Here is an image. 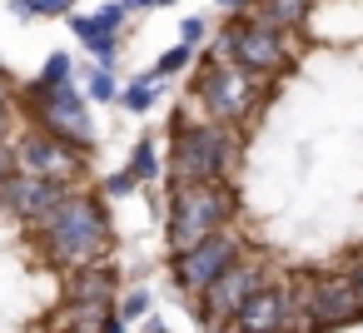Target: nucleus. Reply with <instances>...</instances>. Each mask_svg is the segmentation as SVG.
Returning a JSON list of instances; mask_svg holds the SVG:
<instances>
[{"label":"nucleus","mask_w":363,"mask_h":333,"mask_svg":"<svg viewBox=\"0 0 363 333\" xmlns=\"http://www.w3.org/2000/svg\"><path fill=\"white\" fill-rule=\"evenodd\" d=\"M219 6H239V0H219Z\"/></svg>","instance_id":"30"},{"label":"nucleus","mask_w":363,"mask_h":333,"mask_svg":"<svg viewBox=\"0 0 363 333\" xmlns=\"http://www.w3.org/2000/svg\"><path fill=\"white\" fill-rule=\"evenodd\" d=\"M284 313H289V293H284V288H264V293L239 313V323H244L249 333H269V328H284Z\"/></svg>","instance_id":"12"},{"label":"nucleus","mask_w":363,"mask_h":333,"mask_svg":"<svg viewBox=\"0 0 363 333\" xmlns=\"http://www.w3.org/2000/svg\"><path fill=\"white\" fill-rule=\"evenodd\" d=\"M105 333H125V323H120V318H110V323H105Z\"/></svg>","instance_id":"25"},{"label":"nucleus","mask_w":363,"mask_h":333,"mask_svg":"<svg viewBox=\"0 0 363 333\" xmlns=\"http://www.w3.org/2000/svg\"><path fill=\"white\" fill-rule=\"evenodd\" d=\"M353 288H358V298H363V264H358V273H353Z\"/></svg>","instance_id":"26"},{"label":"nucleus","mask_w":363,"mask_h":333,"mask_svg":"<svg viewBox=\"0 0 363 333\" xmlns=\"http://www.w3.org/2000/svg\"><path fill=\"white\" fill-rule=\"evenodd\" d=\"M70 333H75V328H70Z\"/></svg>","instance_id":"31"},{"label":"nucleus","mask_w":363,"mask_h":333,"mask_svg":"<svg viewBox=\"0 0 363 333\" xmlns=\"http://www.w3.org/2000/svg\"><path fill=\"white\" fill-rule=\"evenodd\" d=\"M179 35H184V45H194V40L204 35V26H199V21H184V26H179Z\"/></svg>","instance_id":"23"},{"label":"nucleus","mask_w":363,"mask_h":333,"mask_svg":"<svg viewBox=\"0 0 363 333\" xmlns=\"http://www.w3.org/2000/svg\"><path fill=\"white\" fill-rule=\"evenodd\" d=\"M11 169H16V159L0 149V189H11Z\"/></svg>","instance_id":"22"},{"label":"nucleus","mask_w":363,"mask_h":333,"mask_svg":"<svg viewBox=\"0 0 363 333\" xmlns=\"http://www.w3.org/2000/svg\"><path fill=\"white\" fill-rule=\"evenodd\" d=\"M150 333H164V328H160V318H155V323H150Z\"/></svg>","instance_id":"29"},{"label":"nucleus","mask_w":363,"mask_h":333,"mask_svg":"<svg viewBox=\"0 0 363 333\" xmlns=\"http://www.w3.org/2000/svg\"><path fill=\"white\" fill-rule=\"evenodd\" d=\"M150 85H155V80H150V75H140V80H135V85L125 90V105H130L135 115H145V110L155 105V90H150Z\"/></svg>","instance_id":"17"},{"label":"nucleus","mask_w":363,"mask_h":333,"mask_svg":"<svg viewBox=\"0 0 363 333\" xmlns=\"http://www.w3.org/2000/svg\"><path fill=\"white\" fill-rule=\"evenodd\" d=\"M224 219H229V194L219 184H179L174 209H169V244L184 254V249L214 239Z\"/></svg>","instance_id":"2"},{"label":"nucleus","mask_w":363,"mask_h":333,"mask_svg":"<svg viewBox=\"0 0 363 333\" xmlns=\"http://www.w3.org/2000/svg\"><path fill=\"white\" fill-rule=\"evenodd\" d=\"M90 95H95V100H115L120 90H115V80H110L105 70H95V75H90Z\"/></svg>","instance_id":"19"},{"label":"nucleus","mask_w":363,"mask_h":333,"mask_svg":"<svg viewBox=\"0 0 363 333\" xmlns=\"http://www.w3.org/2000/svg\"><path fill=\"white\" fill-rule=\"evenodd\" d=\"M303 11H308V0H264L259 21L279 30V26H294V21H303Z\"/></svg>","instance_id":"14"},{"label":"nucleus","mask_w":363,"mask_h":333,"mask_svg":"<svg viewBox=\"0 0 363 333\" xmlns=\"http://www.w3.org/2000/svg\"><path fill=\"white\" fill-rule=\"evenodd\" d=\"M308 313H313V323H348L363 313V298H358L353 278H323L308 298Z\"/></svg>","instance_id":"11"},{"label":"nucleus","mask_w":363,"mask_h":333,"mask_svg":"<svg viewBox=\"0 0 363 333\" xmlns=\"http://www.w3.org/2000/svg\"><path fill=\"white\" fill-rule=\"evenodd\" d=\"M0 135H6V105H0Z\"/></svg>","instance_id":"28"},{"label":"nucleus","mask_w":363,"mask_h":333,"mask_svg":"<svg viewBox=\"0 0 363 333\" xmlns=\"http://www.w3.org/2000/svg\"><path fill=\"white\" fill-rule=\"evenodd\" d=\"M249 100H254V90H249V70L224 65V70H214V75L204 80V105H209V115H219V120L244 115Z\"/></svg>","instance_id":"9"},{"label":"nucleus","mask_w":363,"mask_h":333,"mask_svg":"<svg viewBox=\"0 0 363 333\" xmlns=\"http://www.w3.org/2000/svg\"><path fill=\"white\" fill-rule=\"evenodd\" d=\"M125 6H164V0H125Z\"/></svg>","instance_id":"27"},{"label":"nucleus","mask_w":363,"mask_h":333,"mask_svg":"<svg viewBox=\"0 0 363 333\" xmlns=\"http://www.w3.org/2000/svg\"><path fill=\"white\" fill-rule=\"evenodd\" d=\"M16 16H65L75 0H11Z\"/></svg>","instance_id":"16"},{"label":"nucleus","mask_w":363,"mask_h":333,"mask_svg":"<svg viewBox=\"0 0 363 333\" xmlns=\"http://www.w3.org/2000/svg\"><path fill=\"white\" fill-rule=\"evenodd\" d=\"M239 264V244L229 239V234H214V239H204V244H194V249H184L179 254V264H174V273H179V283L184 288H214L229 269Z\"/></svg>","instance_id":"4"},{"label":"nucleus","mask_w":363,"mask_h":333,"mask_svg":"<svg viewBox=\"0 0 363 333\" xmlns=\"http://www.w3.org/2000/svg\"><path fill=\"white\" fill-rule=\"evenodd\" d=\"M145 303H150V298H145V293H130V298H125V313H130V318H135V313H145Z\"/></svg>","instance_id":"24"},{"label":"nucleus","mask_w":363,"mask_h":333,"mask_svg":"<svg viewBox=\"0 0 363 333\" xmlns=\"http://www.w3.org/2000/svg\"><path fill=\"white\" fill-rule=\"evenodd\" d=\"M259 293H264V273L249 269V264H234L204 298H209V313H214V318H234V313H244Z\"/></svg>","instance_id":"7"},{"label":"nucleus","mask_w":363,"mask_h":333,"mask_svg":"<svg viewBox=\"0 0 363 333\" xmlns=\"http://www.w3.org/2000/svg\"><path fill=\"white\" fill-rule=\"evenodd\" d=\"M6 199H11V209L26 214V219H50V214L65 204V184H55V179H35V174H21V179H11Z\"/></svg>","instance_id":"10"},{"label":"nucleus","mask_w":363,"mask_h":333,"mask_svg":"<svg viewBox=\"0 0 363 333\" xmlns=\"http://www.w3.org/2000/svg\"><path fill=\"white\" fill-rule=\"evenodd\" d=\"M135 184H140L135 174H110V179H105V189H110V194H130Z\"/></svg>","instance_id":"21"},{"label":"nucleus","mask_w":363,"mask_h":333,"mask_svg":"<svg viewBox=\"0 0 363 333\" xmlns=\"http://www.w3.org/2000/svg\"><path fill=\"white\" fill-rule=\"evenodd\" d=\"M16 164H21L26 174H35V179H55V184H65V179L75 174V154H70L60 140H50V135H30V140H21Z\"/></svg>","instance_id":"8"},{"label":"nucleus","mask_w":363,"mask_h":333,"mask_svg":"<svg viewBox=\"0 0 363 333\" xmlns=\"http://www.w3.org/2000/svg\"><path fill=\"white\" fill-rule=\"evenodd\" d=\"M229 164V135L214 125L199 130H179L174 140V179L179 184H209L214 174H224Z\"/></svg>","instance_id":"3"},{"label":"nucleus","mask_w":363,"mask_h":333,"mask_svg":"<svg viewBox=\"0 0 363 333\" xmlns=\"http://www.w3.org/2000/svg\"><path fill=\"white\" fill-rule=\"evenodd\" d=\"M90 50H95V60H100V65H110V60H115V35H100V40H90Z\"/></svg>","instance_id":"20"},{"label":"nucleus","mask_w":363,"mask_h":333,"mask_svg":"<svg viewBox=\"0 0 363 333\" xmlns=\"http://www.w3.org/2000/svg\"><path fill=\"white\" fill-rule=\"evenodd\" d=\"M105 244H110V234H105V214L95 209V199H65L45 219V249H50V259L75 264V273L105 264Z\"/></svg>","instance_id":"1"},{"label":"nucleus","mask_w":363,"mask_h":333,"mask_svg":"<svg viewBox=\"0 0 363 333\" xmlns=\"http://www.w3.org/2000/svg\"><path fill=\"white\" fill-rule=\"evenodd\" d=\"M130 174H135V179H155V174H160V154H155V140H140V145H135Z\"/></svg>","instance_id":"15"},{"label":"nucleus","mask_w":363,"mask_h":333,"mask_svg":"<svg viewBox=\"0 0 363 333\" xmlns=\"http://www.w3.org/2000/svg\"><path fill=\"white\" fill-rule=\"evenodd\" d=\"M224 50H234L239 70H279L284 65V40L274 26L254 21V26H239L224 35Z\"/></svg>","instance_id":"6"},{"label":"nucleus","mask_w":363,"mask_h":333,"mask_svg":"<svg viewBox=\"0 0 363 333\" xmlns=\"http://www.w3.org/2000/svg\"><path fill=\"white\" fill-rule=\"evenodd\" d=\"M110 288H115V273L105 269V264H95V269H80L75 273V303H105L110 298Z\"/></svg>","instance_id":"13"},{"label":"nucleus","mask_w":363,"mask_h":333,"mask_svg":"<svg viewBox=\"0 0 363 333\" xmlns=\"http://www.w3.org/2000/svg\"><path fill=\"white\" fill-rule=\"evenodd\" d=\"M184 65H189V45H179V50H169V55H164V60H160L155 70H160V75H174V70H184Z\"/></svg>","instance_id":"18"},{"label":"nucleus","mask_w":363,"mask_h":333,"mask_svg":"<svg viewBox=\"0 0 363 333\" xmlns=\"http://www.w3.org/2000/svg\"><path fill=\"white\" fill-rule=\"evenodd\" d=\"M35 105H40V120H45V130L55 140H75V145H90L95 140V120H90L85 100L75 95V85H60L55 95H45Z\"/></svg>","instance_id":"5"}]
</instances>
